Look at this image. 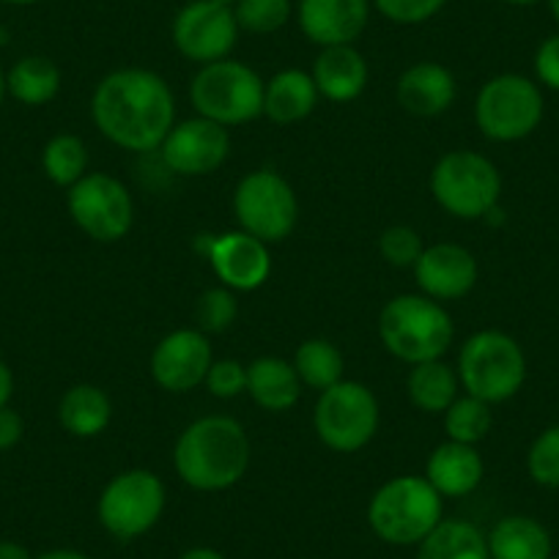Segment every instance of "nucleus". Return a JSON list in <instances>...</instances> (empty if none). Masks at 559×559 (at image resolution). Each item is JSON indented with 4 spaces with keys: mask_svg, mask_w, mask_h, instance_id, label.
I'll return each instance as SVG.
<instances>
[{
    "mask_svg": "<svg viewBox=\"0 0 559 559\" xmlns=\"http://www.w3.org/2000/svg\"><path fill=\"white\" fill-rule=\"evenodd\" d=\"M94 127L132 154L159 152L176 123V96L154 69L123 67L105 74L91 96Z\"/></svg>",
    "mask_w": 559,
    "mask_h": 559,
    "instance_id": "obj_1",
    "label": "nucleus"
},
{
    "mask_svg": "<svg viewBox=\"0 0 559 559\" xmlns=\"http://www.w3.org/2000/svg\"><path fill=\"white\" fill-rule=\"evenodd\" d=\"M250 437L239 419L206 414L192 419L176 439L174 469L195 491H228L250 469Z\"/></svg>",
    "mask_w": 559,
    "mask_h": 559,
    "instance_id": "obj_2",
    "label": "nucleus"
},
{
    "mask_svg": "<svg viewBox=\"0 0 559 559\" xmlns=\"http://www.w3.org/2000/svg\"><path fill=\"white\" fill-rule=\"evenodd\" d=\"M379 341L406 365L442 359L455 341L453 316L426 294H397L379 313Z\"/></svg>",
    "mask_w": 559,
    "mask_h": 559,
    "instance_id": "obj_3",
    "label": "nucleus"
},
{
    "mask_svg": "<svg viewBox=\"0 0 559 559\" xmlns=\"http://www.w3.org/2000/svg\"><path fill=\"white\" fill-rule=\"evenodd\" d=\"M444 519V497L426 475H397L376 488L368 524L390 546H419Z\"/></svg>",
    "mask_w": 559,
    "mask_h": 559,
    "instance_id": "obj_4",
    "label": "nucleus"
},
{
    "mask_svg": "<svg viewBox=\"0 0 559 559\" xmlns=\"http://www.w3.org/2000/svg\"><path fill=\"white\" fill-rule=\"evenodd\" d=\"M461 390L486 403H504L521 392L526 381V354L513 335L480 330L464 341L459 352Z\"/></svg>",
    "mask_w": 559,
    "mask_h": 559,
    "instance_id": "obj_5",
    "label": "nucleus"
},
{
    "mask_svg": "<svg viewBox=\"0 0 559 559\" xmlns=\"http://www.w3.org/2000/svg\"><path fill=\"white\" fill-rule=\"evenodd\" d=\"M433 201L455 219H483L497 212L502 198V174L480 152L455 148L431 170Z\"/></svg>",
    "mask_w": 559,
    "mask_h": 559,
    "instance_id": "obj_6",
    "label": "nucleus"
},
{
    "mask_svg": "<svg viewBox=\"0 0 559 559\" xmlns=\"http://www.w3.org/2000/svg\"><path fill=\"white\" fill-rule=\"evenodd\" d=\"M263 85L266 80L236 58L206 63L190 83V102L198 116L212 118L223 127H241L263 116Z\"/></svg>",
    "mask_w": 559,
    "mask_h": 559,
    "instance_id": "obj_7",
    "label": "nucleus"
},
{
    "mask_svg": "<svg viewBox=\"0 0 559 559\" xmlns=\"http://www.w3.org/2000/svg\"><path fill=\"white\" fill-rule=\"evenodd\" d=\"M379 397L368 384L343 379L319 392L313 408V431L332 453H359L379 433Z\"/></svg>",
    "mask_w": 559,
    "mask_h": 559,
    "instance_id": "obj_8",
    "label": "nucleus"
},
{
    "mask_svg": "<svg viewBox=\"0 0 559 559\" xmlns=\"http://www.w3.org/2000/svg\"><path fill=\"white\" fill-rule=\"evenodd\" d=\"M543 112H546V99L540 85L526 74H497L477 91V129L493 143H519L530 138L540 127Z\"/></svg>",
    "mask_w": 559,
    "mask_h": 559,
    "instance_id": "obj_9",
    "label": "nucleus"
},
{
    "mask_svg": "<svg viewBox=\"0 0 559 559\" xmlns=\"http://www.w3.org/2000/svg\"><path fill=\"white\" fill-rule=\"evenodd\" d=\"M168 504V491L157 472L127 469L118 472L99 493L96 515L105 532L116 540H138L159 524Z\"/></svg>",
    "mask_w": 559,
    "mask_h": 559,
    "instance_id": "obj_10",
    "label": "nucleus"
},
{
    "mask_svg": "<svg viewBox=\"0 0 559 559\" xmlns=\"http://www.w3.org/2000/svg\"><path fill=\"white\" fill-rule=\"evenodd\" d=\"M234 214L239 230L263 245H277L294 234L299 223V198L288 179L274 170H252L236 185Z\"/></svg>",
    "mask_w": 559,
    "mask_h": 559,
    "instance_id": "obj_11",
    "label": "nucleus"
},
{
    "mask_svg": "<svg viewBox=\"0 0 559 559\" xmlns=\"http://www.w3.org/2000/svg\"><path fill=\"white\" fill-rule=\"evenodd\" d=\"M67 209L72 223L99 245L121 241L134 223V201L127 185L99 170H88L78 185L69 187Z\"/></svg>",
    "mask_w": 559,
    "mask_h": 559,
    "instance_id": "obj_12",
    "label": "nucleus"
},
{
    "mask_svg": "<svg viewBox=\"0 0 559 559\" xmlns=\"http://www.w3.org/2000/svg\"><path fill=\"white\" fill-rule=\"evenodd\" d=\"M239 34L234 9L214 0H190L176 12L174 25H170V39L179 56L198 67L230 58Z\"/></svg>",
    "mask_w": 559,
    "mask_h": 559,
    "instance_id": "obj_13",
    "label": "nucleus"
},
{
    "mask_svg": "<svg viewBox=\"0 0 559 559\" xmlns=\"http://www.w3.org/2000/svg\"><path fill=\"white\" fill-rule=\"evenodd\" d=\"M230 154V132L212 118H185L176 121L165 143L159 146V157L168 165L170 174L185 179H201L225 165Z\"/></svg>",
    "mask_w": 559,
    "mask_h": 559,
    "instance_id": "obj_14",
    "label": "nucleus"
},
{
    "mask_svg": "<svg viewBox=\"0 0 559 559\" xmlns=\"http://www.w3.org/2000/svg\"><path fill=\"white\" fill-rule=\"evenodd\" d=\"M212 362L214 348L206 332L187 326V330H174L154 346L148 370L157 386L174 395H185L206 381Z\"/></svg>",
    "mask_w": 559,
    "mask_h": 559,
    "instance_id": "obj_15",
    "label": "nucleus"
},
{
    "mask_svg": "<svg viewBox=\"0 0 559 559\" xmlns=\"http://www.w3.org/2000/svg\"><path fill=\"white\" fill-rule=\"evenodd\" d=\"M206 258L217 274L219 286L236 294H250L261 288L272 274L269 245L245 230H225L209 239Z\"/></svg>",
    "mask_w": 559,
    "mask_h": 559,
    "instance_id": "obj_16",
    "label": "nucleus"
},
{
    "mask_svg": "<svg viewBox=\"0 0 559 559\" xmlns=\"http://www.w3.org/2000/svg\"><path fill=\"white\" fill-rule=\"evenodd\" d=\"M414 280L419 292L437 302H455L472 294L480 277V266L472 250L455 241H437L423 250L414 263Z\"/></svg>",
    "mask_w": 559,
    "mask_h": 559,
    "instance_id": "obj_17",
    "label": "nucleus"
},
{
    "mask_svg": "<svg viewBox=\"0 0 559 559\" xmlns=\"http://www.w3.org/2000/svg\"><path fill=\"white\" fill-rule=\"evenodd\" d=\"M370 0H297L294 17L316 47L354 45L370 23Z\"/></svg>",
    "mask_w": 559,
    "mask_h": 559,
    "instance_id": "obj_18",
    "label": "nucleus"
},
{
    "mask_svg": "<svg viewBox=\"0 0 559 559\" xmlns=\"http://www.w3.org/2000/svg\"><path fill=\"white\" fill-rule=\"evenodd\" d=\"M397 105L417 118H437L453 107L459 83L453 72L437 61H419L397 78Z\"/></svg>",
    "mask_w": 559,
    "mask_h": 559,
    "instance_id": "obj_19",
    "label": "nucleus"
},
{
    "mask_svg": "<svg viewBox=\"0 0 559 559\" xmlns=\"http://www.w3.org/2000/svg\"><path fill=\"white\" fill-rule=\"evenodd\" d=\"M313 83L324 99L346 105L362 96L368 88L370 67L368 58L357 50L354 45H337V47H321L313 63Z\"/></svg>",
    "mask_w": 559,
    "mask_h": 559,
    "instance_id": "obj_20",
    "label": "nucleus"
},
{
    "mask_svg": "<svg viewBox=\"0 0 559 559\" xmlns=\"http://www.w3.org/2000/svg\"><path fill=\"white\" fill-rule=\"evenodd\" d=\"M486 475L483 455L475 444L442 442L426 461V480L442 493L444 499L469 497Z\"/></svg>",
    "mask_w": 559,
    "mask_h": 559,
    "instance_id": "obj_21",
    "label": "nucleus"
},
{
    "mask_svg": "<svg viewBox=\"0 0 559 559\" xmlns=\"http://www.w3.org/2000/svg\"><path fill=\"white\" fill-rule=\"evenodd\" d=\"M302 379L283 357H258L247 365V395L263 412H292L302 397Z\"/></svg>",
    "mask_w": 559,
    "mask_h": 559,
    "instance_id": "obj_22",
    "label": "nucleus"
},
{
    "mask_svg": "<svg viewBox=\"0 0 559 559\" xmlns=\"http://www.w3.org/2000/svg\"><path fill=\"white\" fill-rule=\"evenodd\" d=\"M321 94L313 83V74L302 69H283L272 74L263 85V116L280 127L305 121L319 105Z\"/></svg>",
    "mask_w": 559,
    "mask_h": 559,
    "instance_id": "obj_23",
    "label": "nucleus"
},
{
    "mask_svg": "<svg viewBox=\"0 0 559 559\" xmlns=\"http://www.w3.org/2000/svg\"><path fill=\"white\" fill-rule=\"evenodd\" d=\"M112 419V401L102 386L74 384L58 401V423L74 439H96Z\"/></svg>",
    "mask_w": 559,
    "mask_h": 559,
    "instance_id": "obj_24",
    "label": "nucleus"
},
{
    "mask_svg": "<svg viewBox=\"0 0 559 559\" xmlns=\"http://www.w3.org/2000/svg\"><path fill=\"white\" fill-rule=\"evenodd\" d=\"M486 537L491 559H548L554 554L551 535L532 515H504Z\"/></svg>",
    "mask_w": 559,
    "mask_h": 559,
    "instance_id": "obj_25",
    "label": "nucleus"
},
{
    "mask_svg": "<svg viewBox=\"0 0 559 559\" xmlns=\"http://www.w3.org/2000/svg\"><path fill=\"white\" fill-rule=\"evenodd\" d=\"M408 401L426 414H444L450 403L461 395V381L453 365L444 359L412 365L406 376Z\"/></svg>",
    "mask_w": 559,
    "mask_h": 559,
    "instance_id": "obj_26",
    "label": "nucleus"
},
{
    "mask_svg": "<svg viewBox=\"0 0 559 559\" xmlns=\"http://www.w3.org/2000/svg\"><path fill=\"white\" fill-rule=\"evenodd\" d=\"M61 69L47 56H25L7 72V94L25 107H45L61 91Z\"/></svg>",
    "mask_w": 559,
    "mask_h": 559,
    "instance_id": "obj_27",
    "label": "nucleus"
},
{
    "mask_svg": "<svg viewBox=\"0 0 559 559\" xmlns=\"http://www.w3.org/2000/svg\"><path fill=\"white\" fill-rule=\"evenodd\" d=\"M417 559H491L488 537L472 521L442 519L417 546Z\"/></svg>",
    "mask_w": 559,
    "mask_h": 559,
    "instance_id": "obj_28",
    "label": "nucleus"
},
{
    "mask_svg": "<svg viewBox=\"0 0 559 559\" xmlns=\"http://www.w3.org/2000/svg\"><path fill=\"white\" fill-rule=\"evenodd\" d=\"M294 368H297L299 379L310 390H330L332 384L346 379V359L343 352L326 337H310V341L299 343V348L294 352Z\"/></svg>",
    "mask_w": 559,
    "mask_h": 559,
    "instance_id": "obj_29",
    "label": "nucleus"
},
{
    "mask_svg": "<svg viewBox=\"0 0 559 559\" xmlns=\"http://www.w3.org/2000/svg\"><path fill=\"white\" fill-rule=\"evenodd\" d=\"M41 170L52 185L63 187V190L78 185L88 174V148H85L83 138L72 132L52 134L41 152Z\"/></svg>",
    "mask_w": 559,
    "mask_h": 559,
    "instance_id": "obj_30",
    "label": "nucleus"
},
{
    "mask_svg": "<svg viewBox=\"0 0 559 559\" xmlns=\"http://www.w3.org/2000/svg\"><path fill=\"white\" fill-rule=\"evenodd\" d=\"M444 419V433H448L450 442L461 444H480L483 439L491 433L493 426V412L491 403L480 401L475 395H459L450 403L448 412L442 414Z\"/></svg>",
    "mask_w": 559,
    "mask_h": 559,
    "instance_id": "obj_31",
    "label": "nucleus"
},
{
    "mask_svg": "<svg viewBox=\"0 0 559 559\" xmlns=\"http://www.w3.org/2000/svg\"><path fill=\"white\" fill-rule=\"evenodd\" d=\"M294 9V0H236L234 17L245 34L269 36L292 23Z\"/></svg>",
    "mask_w": 559,
    "mask_h": 559,
    "instance_id": "obj_32",
    "label": "nucleus"
},
{
    "mask_svg": "<svg viewBox=\"0 0 559 559\" xmlns=\"http://www.w3.org/2000/svg\"><path fill=\"white\" fill-rule=\"evenodd\" d=\"M236 316H239V299H236V292H230V288H206L201 294V299H198V330L206 332V335H219V332L230 330Z\"/></svg>",
    "mask_w": 559,
    "mask_h": 559,
    "instance_id": "obj_33",
    "label": "nucleus"
},
{
    "mask_svg": "<svg viewBox=\"0 0 559 559\" xmlns=\"http://www.w3.org/2000/svg\"><path fill=\"white\" fill-rule=\"evenodd\" d=\"M526 472L543 488H559V423L535 437L526 453Z\"/></svg>",
    "mask_w": 559,
    "mask_h": 559,
    "instance_id": "obj_34",
    "label": "nucleus"
},
{
    "mask_svg": "<svg viewBox=\"0 0 559 559\" xmlns=\"http://www.w3.org/2000/svg\"><path fill=\"white\" fill-rule=\"evenodd\" d=\"M423 250H426L423 236L414 228H408V225H390V228L379 236V255L384 258L390 266L414 269V263L423 255Z\"/></svg>",
    "mask_w": 559,
    "mask_h": 559,
    "instance_id": "obj_35",
    "label": "nucleus"
},
{
    "mask_svg": "<svg viewBox=\"0 0 559 559\" xmlns=\"http://www.w3.org/2000/svg\"><path fill=\"white\" fill-rule=\"evenodd\" d=\"M376 12L395 25H423L437 17L448 0H370Z\"/></svg>",
    "mask_w": 559,
    "mask_h": 559,
    "instance_id": "obj_36",
    "label": "nucleus"
},
{
    "mask_svg": "<svg viewBox=\"0 0 559 559\" xmlns=\"http://www.w3.org/2000/svg\"><path fill=\"white\" fill-rule=\"evenodd\" d=\"M203 386L219 401L247 395V365H241L239 359H214Z\"/></svg>",
    "mask_w": 559,
    "mask_h": 559,
    "instance_id": "obj_37",
    "label": "nucleus"
},
{
    "mask_svg": "<svg viewBox=\"0 0 559 559\" xmlns=\"http://www.w3.org/2000/svg\"><path fill=\"white\" fill-rule=\"evenodd\" d=\"M535 78L537 85L559 94V34L540 41L535 52Z\"/></svg>",
    "mask_w": 559,
    "mask_h": 559,
    "instance_id": "obj_38",
    "label": "nucleus"
},
{
    "mask_svg": "<svg viewBox=\"0 0 559 559\" xmlns=\"http://www.w3.org/2000/svg\"><path fill=\"white\" fill-rule=\"evenodd\" d=\"M25 437V419L12 406H0V453L17 448Z\"/></svg>",
    "mask_w": 559,
    "mask_h": 559,
    "instance_id": "obj_39",
    "label": "nucleus"
},
{
    "mask_svg": "<svg viewBox=\"0 0 559 559\" xmlns=\"http://www.w3.org/2000/svg\"><path fill=\"white\" fill-rule=\"evenodd\" d=\"M14 395V373L3 359H0V406H9Z\"/></svg>",
    "mask_w": 559,
    "mask_h": 559,
    "instance_id": "obj_40",
    "label": "nucleus"
},
{
    "mask_svg": "<svg viewBox=\"0 0 559 559\" xmlns=\"http://www.w3.org/2000/svg\"><path fill=\"white\" fill-rule=\"evenodd\" d=\"M0 559H36L23 543L17 540H0Z\"/></svg>",
    "mask_w": 559,
    "mask_h": 559,
    "instance_id": "obj_41",
    "label": "nucleus"
},
{
    "mask_svg": "<svg viewBox=\"0 0 559 559\" xmlns=\"http://www.w3.org/2000/svg\"><path fill=\"white\" fill-rule=\"evenodd\" d=\"M179 559H225V557L212 546H195V548H187Z\"/></svg>",
    "mask_w": 559,
    "mask_h": 559,
    "instance_id": "obj_42",
    "label": "nucleus"
},
{
    "mask_svg": "<svg viewBox=\"0 0 559 559\" xmlns=\"http://www.w3.org/2000/svg\"><path fill=\"white\" fill-rule=\"evenodd\" d=\"M36 559H91V557L83 551H74V548H52V551L39 554Z\"/></svg>",
    "mask_w": 559,
    "mask_h": 559,
    "instance_id": "obj_43",
    "label": "nucleus"
},
{
    "mask_svg": "<svg viewBox=\"0 0 559 559\" xmlns=\"http://www.w3.org/2000/svg\"><path fill=\"white\" fill-rule=\"evenodd\" d=\"M0 3H9V7H34V3H41V0H0Z\"/></svg>",
    "mask_w": 559,
    "mask_h": 559,
    "instance_id": "obj_44",
    "label": "nucleus"
},
{
    "mask_svg": "<svg viewBox=\"0 0 559 559\" xmlns=\"http://www.w3.org/2000/svg\"><path fill=\"white\" fill-rule=\"evenodd\" d=\"M504 3H508V7H535V3H540V0H504Z\"/></svg>",
    "mask_w": 559,
    "mask_h": 559,
    "instance_id": "obj_45",
    "label": "nucleus"
},
{
    "mask_svg": "<svg viewBox=\"0 0 559 559\" xmlns=\"http://www.w3.org/2000/svg\"><path fill=\"white\" fill-rule=\"evenodd\" d=\"M3 99H7V72L0 69V105H3Z\"/></svg>",
    "mask_w": 559,
    "mask_h": 559,
    "instance_id": "obj_46",
    "label": "nucleus"
},
{
    "mask_svg": "<svg viewBox=\"0 0 559 559\" xmlns=\"http://www.w3.org/2000/svg\"><path fill=\"white\" fill-rule=\"evenodd\" d=\"M546 3H548V9H551L554 20H557V23H559V0H546Z\"/></svg>",
    "mask_w": 559,
    "mask_h": 559,
    "instance_id": "obj_47",
    "label": "nucleus"
},
{
    "mask_svg": "<svg viewBox=\"0 0 559 559\" xmlns=\"http://www.w3.org/2000/svg\"><path fill=\"white\" fill-rule=\"evenodd\" d=\"M214 3H223V7H230V9L236 7V0H214Z\"/></svg>",
    "mask_w": 559,
    "mask_h": 559,
    "instance_id": "obj_48",
    "label": "nucleus"
},
{
    "mask_svg": "<svg viewBox=\"0 0 559 559\" xmlns=\"http://www.w3.org/2000/svg\"><path fill=\"white\" fill-rule=\"evenodd\" d=\"M548 559H559V554H551V557H548Z\"/></svg>",
    "mask_w": 559,
    "mask_h": 559,
    "instance_id": "obj_49",
    "label": "nucleus"
}]
</instances>
